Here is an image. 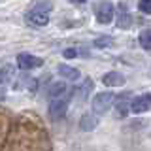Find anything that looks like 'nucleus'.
Segmentation results:
<instances>
[{"label": "nucleus", "instance_id": "1", "mask_svg": "<svg viewBox=\"0 0 151 151\" xmlns=\"http://www.w3.org/2000/svg\"><path fill=\"white\" fill-rule=\"evenodd\" d=\"M49 15H51V4L42 0V2L32 4L30 8L27 9L25 13V23L28 27H34V28H42L49 23Z\"/></svg>", "mask_w": 151, "mask_h": 151}, {"label": "nucleus", "instance_id": "2", "mask_svg": "<svg viewBox=\"0 0 151 151\" xmlns=\"http://www.w3.org/2000/svg\"><path fill=\"white\" fill-rule=\"evenodd\" d=\"M70 98H72V91L68 94H63V96H57V98H49V108H47V113H49V119L51 121H60L68 111L70 106Z\"/></svg>", "mask_w": 151, "mask_h": 151}, {"label": "nucleus", "instance_id": "3", "mask_svg": "<svg viewBox=\"0 0 151 151\" xmlns=\"http://www.w3.org/2000/svg\"><path fill=\"white\" fill-rule=\"evenodd\" d=\"M113 102H115V94L111 91L96 93L94 98H93V102H91V110H93V113H96V115H102V113H106L113 106Z\"/></svg>", "mask_w": 151, "mask_h": 151}, {"label": "nucleus", "instance_id": "4", "mask_svg": "<svg viewBox=\"0 0 151 151\" xmlns=\"http://www.w3.org/2000/svg\"><path fill=\"white\" fill-rule=\"evenodd\" d=\"M130 111L140 115V113L151 111V93H144L140 96H134L130 100Z\"/></svg>", "mask_w": 151, "mask_h": 151}, {"label": "nucleus", "instance_id": "5", "mask_svg": "<svg viewBox=\"0 0 151 151\" xmlns=\"http://www.w3.org/2000/svg\"><path fill=\"white\" fill-rule=\"evenodd\" d=\"M44 64V60L40 57L32 55V53H19L17 55V66L19 70H34V68H40Z\"/></svg>", "mask_w": 151, "mask_h": 151}, {"label": "nucleus", "instance_id": "6", "mask_svg": "<svg viewBox=\"0 0 151 151\" xmlns=\"http://www.w3.org/2000/svg\"><path fill=\"white\" fill-rule=\"evenodd\" d=\"M113 19H115V6L111 2H102L96 8V21L102 23V25H108Z\"/></svg>", "mask_w": 151, "mask_h": 151}, {"label": "nucleus", "instance_id": "7", "mask_svg": "<svg viewBox=\"0 0 151 151\" xmlns=\"http://www.w3.org/2000/svg\"><path fill=\"white\" fill-rule=\"evenodd\" d=\"M115 15H117V27H119V28H130V25H132V17H130L129 9H127V6H125L123 2L117 4Z\"/></svg>", "mask_w": 151, "mask_h": 151}, {"label": "nucleus", "instance_id": "8", "mask_svg": "<svg viewBox=\"0 0 151 151\" xmlns=\"http://www.w3.org/2000/svg\"><path fill=\"white\" fill-rule=\"evenodd\" d=\"M130 94L125 93V94H119V96H115V102H113V106L117 108V113H119L121 117H127V113L130 110Z\"/></svg>", "mask_w": 151, "mask_h": 151}, {"label": "nucleus", "instance_id": "9", "mask_svg": "<svg viewBox=\"0 0 151 151\" xmlns=\"http://www.w3.org/2000/svg\"><path fill=\"white\" fill-rule=\"evenodd\" d=\"M12 78H13L12 66H6V68L0 70V100H4V96H6V89H8V83Z\"/></svg>", "mask_w": 151, "mask_h": 151}, {"label": "nucleus", "instance_id": "10", "mask_svg": "<svg viewBox=\"0 0 151 151\" xmlns=\"http://www.w3.org/2000/svg\"><path fill=\"white\" fill-rule=\"evenodd\" d=\"M57 72H59L60 78L68 79V81L79 79V70H76V68H72V66H68V64H59L57 66Z\"/></svg>", "mask_w": 151, "mask_h": 151}, {"label": "nucleus", "instance_id": "11", "mask_svg": "<svg viewBox=\"0 0 151 151\" xmlns=\"http://www.w3.org/2000/svg\"><path fill=\"white\" fill-rule=\"evenodd\" d=\"M102 83L106 85V87H121V85L125 83V78H123V74H119V72H108L102 78Z\"/></svg>", "mask_w": 151, "mask_h": 151}, {"label": "nucleus", "instance_id": "12", "mask_svg": "<svg viewBox=\"0 0 151 151\" xmlns=\"http://www.w3.org/2000/svg\"><path fill=\"white\" fill-rule=\"evenodd\" d=\"M96 125H98L96 113H85V115L81 117V121H79V129H81L83 132H89V130H93Z\"/></svg>", "mask_w": 151, "mask_h": 151}, {"label": "nucleus", "instance_id": "13", "mask_svg": "<svg viewBox=\"0 0 151 151\" xmlns=\"http://www.w3.org/2000/svg\"><path fill=\"white\" fill-rule=\"evenodd\" d=\"M68 93H70V87L66 85V81H55L49 87V98H57V96H63V94H68Z\"/></svg>", "mask_w": 151, "mask_h": 151}, {"label": "nucleus", "instance_id": "14", "mask_svg": "<svg viewBox=\"0 0 151 151\" xmlns=\"http://www.w3.org/2000/svg\"><path fill=\"white\" fill-rule=\"evenodd\" d=\"M91 91H93V79L87 78V79H83V83L79 85L78 89H76V96H78L79 100H87Z\"/></svg>", "mask_w": 151, "mask_h": 151}, {"label": "nucleus", "instance_id": "15", "mask_svg": "<svg viewBox=\"0 0 151 151\" xmlns=\"http://www.w3.org/2000/svg\"><path fill=\"white\" fill-rule=\"evenodd\" d=\"M138 42H140V45L144 47V49L151 51V28L140 32V34H138Z\"/></svg>", "mask_w": 151, "mask_h": 151}, {"label": "nucleus", "instance_id": "16", "mask_svg": "<svg viewBox=\"0 0 151 151\" xmlns=\"http://www.w3.org/2000/svg\"><path fill=\"white\" fill-rule=\"evenodd\" d=\"M138 8H140L142 13L151 15V0H138Z\"/></svg>", "mask_w": 151, "mask_h": 151}, {"label": "nucleus", "instance_id": "17", "mask_svg": "<svg viewBox=\"0 0 151 151\" xmlns=\"http://www.w3.org/2000/svg\"><path fill=\"white\" fill-rule=\"evenodd\" d=\"M94 45L96 47H108V45H111V38L110 36H100V38L94 40Z\"/></svg>", "mask_w": 151, "mask_h": 151}, {"label": "nucleus", "instance_id": "18", "mask_svg": "<svg viewBox=\"0 0 151 151\" xmlns=\"http://www.w3.org/2000/svg\"><path fill=\"white\" fill-rule=\"evenodd\" d=\"M81 53H85V51H79V49H64L63 57H66V59H76V57H79Z\"/></svg>", "mask_w": 151, "mask_h": 151}, {"label": "nucleus", "instance_id": "19", "mask_svg": "<svg viewBox=\"0 0 151 151\" xmlns=\"http://www.w3.org/2000/svg\"><path fill=\"white\" fill-rule=\"evenodd\" d=\"M70 2H72V4H85L87 0H70Z\"/></svg>", "mask_w": 151, "mask_h": 151}]
</instances>
